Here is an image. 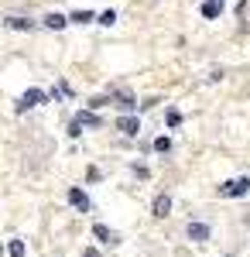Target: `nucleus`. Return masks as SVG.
Instances as JSON below:
<instances>
[{
	"label": "nucleus",
	"instance_id": "f257e3e1",
	"mask_svg": "<svg viewBox=\"0 0 250 257\" xmlns=\"http://www.w3.org/2000/svg\"><path fill=\"white\" fill-rule=\"evenodd\" d=\"M250 192V175H240V178H230V182H223L219 185V196L223 199H240Z\"/></svg>",
	"mask_w": 250,
	"mask_h": 257
},
{
	"label": "nucleus",
	"instance_id": "f03ea898",
	"mask_svg": "<svg viewBox=\"0 0 250 257\" xmlns=\"http://www.w3.org/2000/svg\"><path fill=\"white\" fill-rule=\"evenodd\" d=\"M45 99H52V93H45V89H38V86L24 89V96L18 99V113H24V110H35V106H41Z\"/></svg>",
	"mask_w": 250,
	"mask_h": 257
},
{
	"label": "nucleus",
	"instance_id": "7ed1b4c3",
	"mask_svg": "<svg viewBox=\"0 0 250 257\" xmlns=\"http://www.w3.org/2000/svg\"><path fill=\"white\" fill-rule=\"evenodd\" d=\"M110 99L116 103V110L123 113V117H131V113H137V99L127 93V89H110Z\"/></svg>",
	"mask_w": 250,
	"mask_h": 257
},
{
	"label": "nucleus",
	"instance_id": "20e7f679",
	"mask_svg": "<svg viewBox=\"0 0 250 257\" xmlns=\"http://www.w3.org/2000/svg\"><path fill=\"white\" fill-rule=\"evenodd\" d=\"M185 233H189V240H192V243H206V240L212 237L209 223H202V219H189V226H185Z\"/></svg>",
	"mask_w": 250,
	"mask_h": 257
},
{
	"label": "nucleus",
	"instance_id": "39448f33",
	"mask_svg": "<svg viewBox=\"0 0 250 257\" xmlns=\"http://www.w3.org/2000/svg\"><path fill=\"white\" fill-rule=\"evenodd\" d=\"M4 24H7L11 31H35V28H38V21L21 18V14H7V18H4Z\"/></svg>",
	"mask_w": 250,
	"mask_h": 257
},
{
	"label": "nucleus",
	"instance_id": "423d86ee",
	"mask_svg": "<svg viewBox=\"0 0 250 257\" xmlns=\"http://www.w3.org/2000/svg\"><path fill=\"white\" fill-rule=\"evenodd\" d=\"M223 11H226V4H223V0H202V4H199V14H202L206 21H216Z\"/></svg>",
	"mask_w": 250,
	"mask_h": 257
},
{
	"label": "nucleus",
	"instance_id": "0eeeda50",
	"mask_svg": "<svg viewBox=\"0 0 250 257\" xmlns=\"http://www.w3.org/2000/svg\"><path fill=\"white\" fill-rule=\"evenodd\" d=\"M93 237H96L99 243H106V247H116V243H120V233H116V230H110V226H103V223H96V226H93Z\"/></svg>",
	"mask_w": 250,
	"mask_h": 257
},
{
	"label": "nucleus",
	"instance_id": "6e6552de",
	"mask_svg": "<svg viewBox=\"0 0 250 257\" xmlns=\"http://www.w3.org/2000/svg\"><path fill=\"white\" fill-rule=\"evenodd\" d=\"M116 131H120V134H127V138H137V134H141V120H137V113L120 117V120H116Z\"/></svg>",
	"mask_w": 250,
	"mask_h": 257
},
{
	"label": "nucleus",
	"instance_id": "1a4fd4ad",
	"mask_svg": "<svg viewBox=\"0 0 250 257\" xmlns=\"http://www.w3.org/2000/svg\"><path fill=\"white\" fill-rule=\"evenodd\" d=\"M69 202L76 206L79 213H89V209H93V202H89V196H86V192H82L79 185H72V189H69Z\"/></svg>",
	"mask_w": 250,
	"mask_h": 257
},
{
	"label": "nucleus",
	"instance_id": "9d476101",
	"mask_svg": "<svg viewBox=\"0 0 250 257\" xmlns=\"http://www.w3.org/2000/svg\"><path fill=\"white\" fill-rule=\"evenodd\" d=\"M41 24H45L48 31H62V28H65V24H72V21L65 18V14H58V11H48V14L41 18Z\"/></svg>",
	"mask_w": 250,
	"mask_h": 257
},
{
	"label": "nucleus",
	"instance_id": "9b49d317",
	"mask_svg": "<svg viewBox=\"0 0 250 257\" xmlns=\"http://www.w3.org/2000/svg\"><path fill=\"white\" fill-rule=\"evenodd\" d=\"M151 213L158 219H165L168 213H172V196L168 192H161V196H154V206H151Z\"/></svg>",
	"mask_w": 250,
	"mask_h": 257
},
{
	"label": "nucleus",
	"instance_id": "f8f14e48",
	"mask_svg": "<svg viewBox=\"0 0 250 257\" xmlns=\"http://www.w3.org/2000/svg\"><path fill=\"white\" fill-rule=\"evenodd\" d=\"M76 120L82 123V127H103V120H99L96 113H93V110H79V113H76Z\"/></svg>",
	"mask_w": 250,
	"mask_h": 257
},
{
	"label": "nucleus",
	"instance_id": "ddd939ff",
	"mask_svg": "<svg viewBox=\"0 0 250 257\" xmlns=\"http://www.w3.org/2000/svg\"><path fill=\"white\" fill-rule=\"evenodd\" d=\"M69 21H72V24H89V21H99V14L96 11H72Z\"/></svg>",
	"mask_w": 250,
	"mask_h": 257
},
{
	"label": "nucleus",
	"instance_id": "4468645a",
	"mask_svg": "<svg viewBox=\"0 0 250 257\" xmlns=\"http://www.w3.org/2000/svg\"><path fill=\"white\" fill-rule=\"evenodd\" d=\"M7 257H28L24 240H11V243H7Z\"/></svg>",
	"mask_w": 250,
	"mask_h": 257
},
{
	"label": "nucleus",
	"instance_id": "2eb2a0df",
	"mask_svg": "<svg viewBox=\"0 0 250 257\" xmlns=\"http://www.w3.org/2000/svg\"><path fill=\"white\" fill-rule=\"evenodd\" d=\"M154 151H161V155H168V151H172V138H168V134H161V138H154Z\"/></svg>",
	"mask_w": 250,
	"mask_h": 257
},
{
	"label": "nucleus",
	"instance_id": "dca6fc26",
	"mask_svg": "<svg viewBox=\"0 0 250 257\" xmlns=\"http://www.w3.org/2000/svg\"><path fill=\"white\" fill-rule=\"evenodd\" d=\"M99 24H103V28H113V24H116V11H113V7L99 14Z\"/></svg>",
	"mask_w": 250,
	"mask_h": 257
},
{
	"label": "nucleus",
	"instance_id": "f3484780",
	"mask_svg": "<svg viewBox=\"0 0 250 257\" xmlns=\"http://www.w3.org/2000/svg\"><path fill=\"white\" fill-rule=\"evenodd\" d=\"M168 127H178V123H182V113H178V110H168Z\"/></svg>",
	"mask_w": 250,
	"mask_h": 257
},
{
	"label": "nucleus",
	"instance_id": "a211bd4d",
	"mask_svg": "<svg viewBox=\"0 0 250 257\" xmlns=\"http://www.w3.org/2000/svg\"><path fill=\"white\" fill-rule=\"evenodd\" d=\"M79 134H82V123L72 120V123H69V138H79Z\"/></svg>",
	"mask_w": 250,
	"mask_h": 257
}]
</instances>
